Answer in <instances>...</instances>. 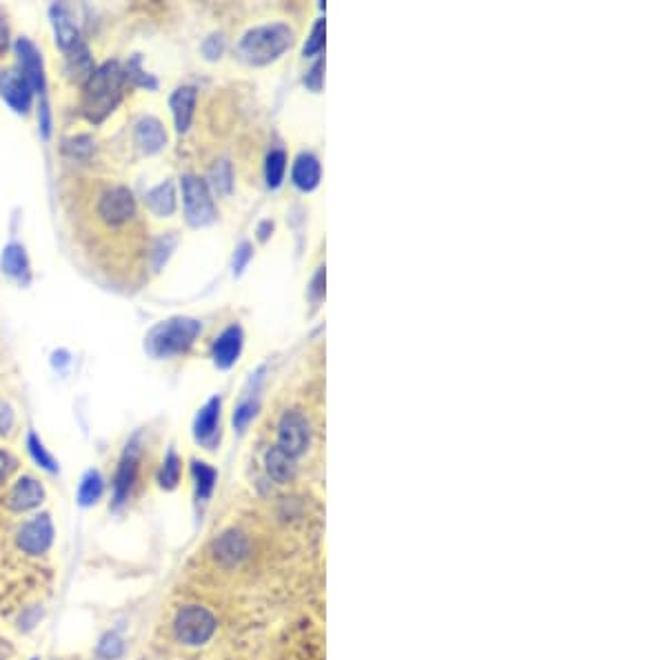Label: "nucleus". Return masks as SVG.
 <instances>
[{
    "label": "nucleus",
    "instance_id": "6ab92c4d",
    "mask_svg": "<svg viewBox=\"0 0 666 660\" xmlns=\"http://www.w3.org/2000/svg\"><path fill=\"white\" fill-rule=\"evenodd\" d=\"M262 372L265 369H261V372L256 374V385H253V390L245 391V396L240 398V403L236 405L234 409V427L238 434H245V431L249 430V425L253 423V418L258 416V409H261V396H258V391H261V382H262ZM253 382V381H252Z\"/></svg>",
    "mask_w": 666,
    "mask_h": 660
},
{
    "label": "nucleus",
    "instance_id": "7ed1b4c3",
    "mask_svg": "<svg viewBox=\"0 0 666 660\" xmlns=\"http://www.w3.org/2000/svg\"><path fill=\"white\" fill-rule=\"evenodd\" d=\"M293 44V29L285 22H271L249 29L238 43V56L249 65H269Z\"/></svg>",
    "mask_w": 666,
    "mask_h": 660
},
{
    "label": "nucleus",
    "instance_id": "ddd939ff",
    "mask_svg": "<svg viewBox=\"0 0 666 660\" xmlns=\"http://www.w3.org/2000/svg\"><path fill=\"white\" fill-rule=\"evenodd\" d=\"M243 345H245V334L240 325H231L227 327L221 336L216 338L212 347V356L213 363H216L218 369H229L238 363L240 354H243Z\"/></svg>",
    "mask_w": 666,
    "mask_h": 660
},
{
    "label": "nucleus",
    "instance_id": "c9c22d12",
    "mask_svg": "<svg viewBox=\"0 0 666 660\" xmlns=\"http://www.w3.org/2000/svg\"><path fill=\"white\" fill-rule=\"evenodd\" d=\"M323 71H325V60L323 58H318V60L314 62V67H311L305 76V85L311 89V92H320V89H323V83H325Z\"/></svg>",
    "mask_w": 666,
    "mask_h": 660
},
{
    "label": "nucleus",
    "instance_id": "bb28decb",
    "mask_svg": "<svg viewBox=\"0 0 666 660\" xmlns=\"http://www.w3.org/2000/svg\"><path fill=\"white\" fill-rule=\"evenodd\" d=\"M285 172H287V154H285L283 149H271L265 160L267 187L278 189L285 181Z\"/></svg>",
    "mask_w": 666,
    "mask_h": 660
},
{
    "label": "nucleus",
    "instance_id": "c03bdc74",
    "mask_svg": "<svg viewBox=\"0 0 666 660\" xmlns=\"http://www.w3.org/2000/svg\"><path fill=\"white\" fill-rule=\"evenodd\" d=\"M0 660H3V658H0Z\"/></svg>",
    "mask_w": 666,
    "mask_h": 660
},
{
    "label": "nucleus",
    "instance_id": "423d86ee",
    "mask_svg": "<svg viewBox=\"0 0 666 660\" xmlns=\"http://www.w3.org/2000/svg\"><path fill=\"white\" fill-rule=\"evenodd\" d=\"M311 430L307 418L301 412H287L280 418L278 425V445L276 447L283 449L292 458L302 456L309 447Z\"/></svg>",
    "mask_w": 666,
    "mask_h": 660
},
{
    "label": "nucleus",
    "instance_id": "473e14b6",
    "mask_svg": "<svg viewBox=\"0 0 666 660\" xmlns=\"http://www.w3.org/2000/svg\"><path fill=\"white\" fill-rule=\"evenodd\" d=\"M65 151L74 158H87L89 154L93 151V142L89 136H76L71 141L65 142Z\"/></svg>",
    "mask_w": 666,
    "mask_h": 660
},
{
    "label": "nucleus",
    "instance_id": "79ce46f5",
    "mask_svg": "<svg viewBox=\"0 0 666 660\" xmlns=\"http://www.w3.org/2000/svg\"><path fill=\"white\" fill-rule=\"evenodd\" d=\"M271 231H274V222H271V221H262L261 225H258V238L267 240V238H269Z\"/></svg>",
    "mask_w": 666,
    "mask_h": 660
},
{
    "label": "nucleus",
    "instance_id": "ea45409f",
    "mask_svg": "<svg viewBox=\"0 0 666 660\" xmlns=\"http://www.w3.org/2000/svg\"><path fill=\"white\" fill-rule=\"evenodd\" d=\"M40 129H43V136L49 138V133H52V116H49V107L47 102H43V107H40Z\"/></svg>",
    "mask_w": 666,
    "mask_h": 660
},
{
    "label": "nucleus",
    "instance_id": "9d476101",
    "mask_svg": "<svg viewBox=\"0 0 666 660\" xmlns=\"http://www.w3.org/2000/svg\"><path fill=\"white\" fill-rule=\"evenodd\" d=\"M0 98L12 107L16 114H27L34 102V89L27 83L20 69L0 71Z\"/></svg>",
    "mask_w": 666,
    "mask_h": 660
},
{
    "label": "nucleus",
    "instance_id": "5701e85b",
    "mask_svg": "<svg viewBox=\"0 0 666 660\" xmlns=\"http://www.w3.org/2000/svg\"><path fill=\"white\" fill-rule=\"evenodd\" d=\"M65 60H67V74L83 85L87 83V78L93 74V69H96L92 60V53H89L87 44H84L83 40H80L76 47H71L69 52H65Z\"/></svg>",
    "mask_w": 666,
    "mask_h": 660
},
{
    "label": "nucleus",
    "instance_id": "c85d7f7f",
    "mask_svg": "<svg viewBox=\"0 0 666 660\" xmlns=\"http://www.w3.org/2000/svg\"><path fill=\"white\" fill-rule=\"evenodd\" d=\"M27 452H29V456L34 458L36 465L43 467V470L49 471V474H56V471H58L56 458H53L52 454L47 452V447L43 445V440H40L38 436L34 434V431H29V436H27Z\"/></svg>",
    "mask_w": 666,
    "mask_h": 660
},
{
    "label": "nucleus",
    "instance_id": "39448f33",
    "mask_svg": "<svg viewBox=\"0 0 666 660\" xmlns=\"http://www.w3.org/2000/svg\"><path fill=\"white\" fill-rule=\"evenodd\" d=\"M182 205H185V216L191 227H207L216 221L212 189H209L207 181L194 176V173L182 176Z\"/></svg>",
    "mask_w": 666,
    "mask_h": 660
},
{
    "label": "nucleus",
    "instance_id": "a18cd8bd",
    "mask_svg": "<svg viewBox=\"0 0 666 660\" xmlns=\"http://www.w3.org/2000/svg\"><path fill=\"white\" fill-rule=\"evenodd\" d=\"M34 660H36V658H34Z\"/></svg>",
    "mask_w": 666,
    "mask_h": 660
},
{
    "label": "nucleus",
    "instance_id": "9b49d317",
    "mask_svg": "<svg viewBox=\"0 0 666 660\" xmlns=\"http://www.w3.org/2000/svg\"><path fill=\"white\" fill-rule=\"evenodd\" d=\"M138 461H140V447H138L136 440H132L124 447L114 476V510L123 507L127 503L129 494H132L133 483L138 479Z\"/></svg>",
    "mask_w": 666,
    "mask_h": 660
},
{
    "label": "nucleus",
    "instance_id": "412c9836",
    "mask_svg": "<svg viewBox=\"0 0 666 660\" xmlns=\"http://www.w3.org/2000/svg\"><path fill=\"white\" fill-rule=\"evenodd\" d=\"M0 267L7 276H12L18 283H29L31 270H29V258H27L25 247L20 243H9L3 249V256H0Z\"/></svg>",
    "mask_w": 666,
    "mask_h": 660
},
{
    "label": "nucleus",
    "instance_id": "2f4dec72",
    "mask_svg": "<svg viewBox=\"0 0 666 660\" xmlns=\"http://www.w3.org/2000/svg\"><path fill=\"white\" fill-rule=\"evenodd\" d=\"M124 652V643L120 636L116 634H107L105 639L100 640V645H98V656L105 658V660H116L123 656Z\"/></svg>",
    "mask_w": 666,
    "mask_h": 660
},
{
    "label": "nucleus",
    "instance_id": "4c0bfd02",
    "mask_svg": "<svg viewBox=\"0 0 666 660\" xmlns=\"http://www.w3.org/2000/svg\"><path fill=\"white\" fill-rule=\"evenodd\" d=\"M309 296L314 302H320L325 296V267H318L309 285Z\"/></svg>",
    "mask_w": 666,
    "mask_h": 660
},
{
    "label": "nucleus",
    "instance_id": "c756f323",
    "mask_svg": "<svg viewBox=\"0 0 666 660\" xmlns=\"http://www.w3.org/2000/svg\"><path fill=\"white\" fill-rule=\"evenodd\" d=\"M181 474H182V461L178 458V454L172 449V452L164 456L163 467H160V474H158L160 487H163V489H176L178 483H181Z\"/></svg>",
    "mask_w": 666,
    "mask_h": 660
},
{
    "label": "nucleus",
    "instance_id": "1a4fd4ad",
    "mask_svg": "<svg viewBox=\"0 0 666 660\" xmlns=\"http://www.w3.org/2000/svg\"><path fill=\"white\" fill-rule=\"evenodd\" d=\"M18 547L29 556H40L52 547L53 543V523L49 514H40L36 519L27 520L18 529Z\"/></svg>",
    "mask_w": 666,
    "mask_h": 660
},
{
    "label": "nucleus",
    "instance_id": "f8f14e48",
    "mask_svg": "<svg viewBox=\"0 0 666 660\" xmlns=\"http://www.w3.org/2000/svg\"><path fill=\"white\" fill-rule=\"evenodd\" d=\"M221 396H213L200 407V412L194 418V439L203 447L213 449L218 439H221Z\"/></svg>",
    "mask_w": 666,
    "mask_h": 660
},
{
    "label": "nucleus",
    "instance_id": "37998d69",
    "mask_svg": "<svg viewBox=\"0 0 666 660\" xmlns=\"http://www.w3.org/2000/svg\"><path fill=\"white\" fill-rule=\"evenodd\" d=\"M12 467H13L12 458H9L4 452H0V479L9 474V470H12Z\"/></svg>",
    "mask_w": 666,
    "mask_h": 660
},
{
    "label": "nucleus",
    "instance_id": "a878e982",
    "mask_svg": "<svg viewBox=\"0 0 666 660\" xmlns=\"http://www.w3.org/2000/svg\"><path fill=\"white\" fill-rule=\"evenodd\" d=\"M102 492H105V480H102L100 471L89 470L78 485V503L83 507L96 505L100 501Z\"/></svg>",
    "mask_w": 666,
    "mask_h": 660
},
{
    "label": "nucleus",
    "instance_id": "f704fd0d",
    "mask_svg": "<svg viewBox=\"0 0 666 660\" xmlns=\"http://www.w3.org/2000/svg\"><path fill=\"white\" fill-rule=\"evenodd\" d=\"M253 258V247L252 243H240L238 247H236V254H234V274L240 276L245 271V267L249 265V261Z\"/></svg>",
    "mask_w": 666,
    "mask_h": 660
},
{
    "label": "nucleus",
    "instance_id": "aec40b11",
    "mask_svg": "<svg viewBox=\"0 0 666 660\" xmlns=\"http://www.w3.org/2000/svg\"><path fill=\"white\" fill-rule=\"evenodd\" d=\"M323 167L314 154H301L292 167V182L301 191H314L320 185Z\"/></svg>",
    "mask_w": 666,
    "mask_h": 660
},
{
    "label": "nucleus",
    "instance_id": "393cba45",
    "mask_svg": "<svg viewBox=\"0 0 666 660\" xmlns=\"http://www.w3.org/2000/svg\"><path fill=\"white\" fill-rule=\"evenodd\" d=\"M191 476H194L196 498H198V503H207L212 498L213 487H216L218 471L212 465H207V463L194 461L191 463Z\"/></svg>",
    "mask_w": 666,
    "mask_h": 660
},
{
    "label": "nucleus",
    "instance_id": "e433bc0d",
    "mask_svg": "<svg viewBox=\"0 0 666 660\" xmlns=\"http://www.w3.org/2000/svg\"><path fill=\"white\" fill-rule=\"evenodd\" d=\"M176 247V236H164V238H160L158 243H156V270H160V267L167 262L169 254H172V249Z\"/></svg>",
    "mask_w": 666,
    "mask_h": 660
},
{
    "label": "nucleus",
    "instance_id": "4468645a",
    "mask_svg": "<svg viewBox=\"0 0 666 660\" xmlns=\"http://www.w3.org/2000/svg\"><path fill=\"white\" fill-rule=\"evenodd\" d=\"M43 501H44V489H43V485L34 479V476H22V479H18L16 485H13L12 492H9V496H7L9 510L18 511V514L36 510V507H38Z\"/></svg>",
    "mask_w": 666,
    "mask_h": 660
},
{
    "label": "nucleus",
    "instance_id": "f03ea898",
    "mask_svg": "<svg viewBox=\"0 0 666 660\" xmlns=\"http://www.w3.org/2000/svg\"><path fill=\"white\" fill-rule=\"evenodd\" d=\"M200 334H203L200 320L189 318V316H173L151 327L145 338V351L151 358H173L189 351Z\"/></svg>",
    "mask_w": 666,
    "mask_h": 660
},
{
    "label": "nucleus",
    "instance_id": "a19ab883",
    "mask_svg": "<svg viewBox=\"0 0 666 660\" xmlns=\"http://www.w3.org/2000/svg\"><path fill=\"white\" fill-rule=\"evenodd\" d=\"M9 44V27H7V20L3 18V13H0V53L7 49Z\"/></svg>",
    "mask_w": 666,
    "mask_h": 660
},
{
    "label": "nucleus",
    "instance_id": "f3484780",
    "mask_svg": "<svg viewBox=\"0 0 666 660\" xmlns=\"http://www.w3.org/2000/svg\"><path fill=\"white\" fill-rule=\"evenodd\" d=\"M196 98H198V92H196V87H191V85L178 87L176 92L172 93V98H169V107H172L173 123H176L178 133L189 132L191 120H194Z\"/></svg>",
    "mask_w": 666,
    "mask_h": 660
},
{
    "label": "nucleus",
    "instance_id": "6e6552de",
    "mask_svg": "<svg viewBox=\"0 0 666 660\" xmlns=\"http://www.w3.org/2000/svg\"><path fill=\"white\" fill-rule=\"evenodd\" d=\"M13 52L18 56V65H20L22 76L27 78V83L31 85L34 93L44 96V89H47V76H44V62L40 49L31 43L29 38H18L13 43Z\"/></svg>",
    "mask_w": 666,
    "mask_h": 660
},
{
    "label": "nucleus",
    "instance_id": "20e7f679",
    "mask_svg": "<svg viewBox=\"0 0 666 660\" xmlns=\"http://www.w3.org/2000/svg\"><path fill=\"white\" fill-rule=\"evenodd\" d=\"M216 618L209 609L200 608V605H187L181 612L176 614V621H173V634L181 640L182 645H189V648H198L212 640V636L216 634Z\"/></svg>",
    "mask_w": 666,
    "mask_h": 660
},
{
    "label": "nucleus",
    "instance_id": "72a5a7b5",
    "mask_svg": "<svg viewBox=\"0 0 666 660\" xmlns=\"http://www.w3.org/2000/svg\"><path fill=\"white\" fill-rule=\"evenodd\" d=\"M225 53V36L222 34H212L209 38H205L203 43V56L207 60H218V58Z\"/></svg>",
    "mask_w": 666,
    "mask_h": 660
},
{
    "label": "nucleus",
    "instance_id": "b1692460",
    "mask_svg": "<svg viewBox=\"0 0 666 660\" xmlns=\"http://www.w3.org/2000/svg\"><path fill=\"white\" fill-rule=\"evenodd\" d=\"M265 463H267V471H269V476L276 480V483H289V480L296 476V458L285 454L283 449L271 447L269 452H267Z\"/></svg>",
    "mask_w": 666,
    "mask_h": 660
},
{
    "label": "nucleus",
    "instance_id": "a211bd4d",
    "mask_svg": "<svg viewBox=\"0 0 666 660\" xmlns=\"http://www.w3.org/2000/svg\"><path fill=\"white\" fill-rule=\"evenodd\" d=\"M213 554L227 567H234V565L243 563L249 556V541L245 534L240 532H225L213 545Z\"/></svg>",
    "mask_w": 666,
    "mask_h": 660
},
{
    "label": "nucleus",
    "instance_id": "4be33fe9",
    "mask_svg": "<svg viewBox=\"0 0 666 660\" xmlns=\"http://www.w3.org/2000/svg\"><path fill=\"white\" fill-rule=\"evenodd\" d=\"M147 207L151 209V213L160 218H169L173 212H176V187H173L172 181H164L160 185H156L154 189L147 191L145 196Z\"/></svg>",
    "mask_w": 666,
    "mask_h": 660
},
{
    "label": "nucleus",
    "instance_id": "dca6fc26",
    "mask_svg": "<svg viewBox=\"0 0 666 660\" xmlns=\"http://www.w3.org/2000/svg\"><path fill=\"white\" fill-rule=\"evenodd\" d=\"M49 18H52L53 34H56V44L62 52H69L71 47H76L83 40L80 38L78 25H76L74 16H71V12L65 4H52L49 7Z\"/></svg>",
    "mask_w": 666,
    "mask_h": 660
},
{
    "label": "nucleus",
    "instance_id": "7c9ffc66",
    "mask_svg": "<svg viewBox=\"0 0 666 660\" xmlns=\"http://www.w3.org/2000/svg\"><path fill=\"white\" fill-rule=\"evenodd\" d=\"M325 34H327V25H325V18H320V20H316L314 29H311L309 38L305 43V49H302L307 58L320 56V52L325 49Z\"/></svg>",
    "mask_w": 666,
    "mask_h": 660
},
{
    "label": "nucleus",
    "instance_id": "0eeeda50",
    "mask_svg": "<svg viewBox=\"0 0 666 660\" xmlns=\"http://www.w3.org/2000/svg\"><path fill=\"white\" fill-rule=\"evenodd\" d=\"M133 213H136V198L127 187H109L102 191L98 200V216L102 218V222L118 227L132 221Z\"/></svg>",
    "mask_w": 666,
    "mask_h": 660
},
{
    "label": "nucleus",
    "instance_id": "f257e3e1",
    "mask_svg": "<svg viewBox=\"0 0 666 660\" xmlns=\"http://www.w3.org/2000/svg\"><path fill=\"white\" fill-rule=\"evenodd\" d=\"M127 85V74L118 60H107L93 69L87 83L83 85V114L89 123L98 125L114 114L118 102L123 101V89Z\"/></svg>",
    "mask_w": 666,
    "mask_h": 660
},
{
    "label": "nucleus",
    "instance_id": "cd10ccee",
    "mask_svg": "<svg viewBox=\"0 0 666 660\" xmlns=\"http://www.w3.org/2000/svg\"><path fill=\"white\" fill-rule=\"evenodd\" d=\"M209 187H213V191L221 196H229L234 189V167H231L229 160H218L216 165L209 172Z\"/></svg>",
    "mask_w": 666,
    "mask_h": 660
},
{
    "label": "nucleus",
    "instance_id": "2eb2a0df",
    "mask_svg": "<svg viewBox=\"0 0 666 660\" xmlns=\"http://www.w3.org/2000/svg\"><path fill=\"white\" fill-rule=\"evenodd\" d=\"M133 141H136L138 149H140L142 154H158V151L164 149V145H167V132H164L163 123H160L158 118H154V116H142L136 123V129H133Z\"/></svg>",
    "mask_w": 666,
    "mask_h": 660
},
{
    "label": "nucleus",
    "instance_id": "58836bf2",
    "mask_svg": "<svg viewBox=\"0 0 666 660\" xmlns=\"http://www.w3.org/2000/svg\"><path fill=\"white\" fill-rule=\"evenodd\" d=\"M13 427V412L9 405L0 403V434H9Z\"/></svg>",
    "mask_w": 666,
    "mask_h": 660
}]
</instances>
